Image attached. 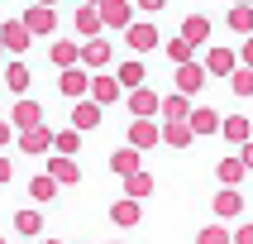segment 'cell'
I'll return each mask as SVG.
<instances>
[{"instance_id":"obj_1","label":"cell","mask_w":253,"mask_h":244,"mask_svg":"<svg viewBox=\"0 0 253 244\" xmlns=\"http://www.w3.org/2000/svg\"><path fill=\"white\" fill-rule=\"evenodd\" d=\"M177 39H182L186 48H206V43H211V19H206V14H186Z\"/></svg>"},{"instance_id":"obj_2","label":"cell","mask_w":253,"mask_h":244,"mask_svg":"<svg viewBox=\"0 0 253 244\" xmlns=\"http://www.w3.org/2000/svg\"><path fill=\"white\" fill-rule=\"evenodd\" d=\"M201 67H206V77H229V72L239 67V53L234 48H206V62Z\"/></svg>"},{"instance_id":"obj_3","label":"cell","mask_w":253,"mask_h":244,"mask_svg":"<svg viewBox=\"0 0 253 244\" xmlns=\"http://www.w3.org/2000/svg\"><path fill=\"white\" fill-rule=\"evenodd\" d=\"M100 24H115V29H129L134 24V5L129 0H100Z\"/></svg>"},{"instance_id":"obj_4","label":"cell","mask_w":253,"mask_h":244,"mask_svg":"<svg viewBox=\"0 0 253 244\" xmlns=\"http://www.w3.org/2000/svg\"><path fill=\"white\" fill-rule=\"evenodd\" d=\"M201 86H206V67H201V62H177V91L191 100Z\"/></svg>"},{"instance_id":"obj_5","label":"cell","mask_w":253,"mask_h":244,"mask_svg":"<svg viewBox=\"0 0 253 244\" xmlns=\"http://www.w3.org/2000/svg\"><path fill=\"white\" fill-rule=\"evenodd\" d=\"M129 110H134V120H153L158 115V91L153 86H134L129 91Z\"/></svg>"},{"instance_id":"obj_6","label":"cell","mask_w":253,"mask_h":244,"mask_svg":"<svg viewBox=\"0 0 253 244\" xmlns=\"http://www.w3.org/2000/svg\"><path fill=\"white\" fill-rule=\"evenodd\" d=\"M158 134H163V125H153V120H134V125H129V148H153L158 144Z\"/></svg>"},{"instance_id":"obj_7","label":"cell","mask_w":253,"mask_h":244,"mask_svg":"<svg viewBox=\"0 0 253 244\" xmlns=\"http://www.w3.org/2000/svg\"><path fill=\"white\" fill-rule=\"evenodd\" d=\"M125 39H129L134 53H153V48H158V24H129Z\"/></svg>"},{"instance_id":"obj_8","label":"cell","mask_w":253,"mask_h":244,"mask_svg":"<svg viewBox=\"0 0 253 244\" xmlns=\"http://www.w3.org/2000/svg\"><path fill=\"white\" fill-rule=\"evenodd\" d=\"M211 211L225 215V220H234V215H244V196L234 192V187H220V192H215V201H211Z\"/></svg>"},{"instance_id":"obj_9","label":"cell","mask_w":253,"mask_h":244,"mask_svg":"<svg viewBox=\"0 0 253 244\" xmlns=\"http://www.w3.org/2000/svg\"><path fill=\"white\" fill-rule=\"evenodd\" d=\"M186 129H191V134H220V115H215L211 105H196V110L186 115Z\"/></svg>"},{"instance_id":"obj_10","label":"cell","mask_w":253,"mask_h":244,"mask_svg":"<svg viewBox=\"0 0 253 244\" xmlns=\"http://www.w3.org/2000/svg\"><path fill=\"white\" fill-rule=\"evenodd\" d=\"M220 134H225L229 144H244L253 134V125H249V115H220Z\"/></svg>"},{"instance_id":"obj_11","label":"cell","mask_w":253,"mask_h":244,"mask_svg":"<svg viewBox=\"0 0 253 244\" xmlns=\"http://www.w3.org/2000/svg\"><path fill=\"white\" fill-rule=\"evenodd\" d=\"M100 125V105L96 100H77V110H72V129L82 134V129H96Z\"/></svg>"},{"instance_id":"obj_12","label":"cell","mask_w":253,"mask_h":244,"mask_svg":"<svg viewBox=\"0 0 253 244\" xmlns=\"http://www.w3.org/2000/svg\"><path fill=\"white\" fill-rule=\"evenodd\" d=\"M158 110H163V120H186L191 115V100L182 91H172V96H158Z\"/></svg>"},{"instance_id":"obj_13","label":"cell","mask_w":253,"mask_h":244,"mask_svg":"<svg viewBox=\"0 0 253 244\" xmlns=\"http://www.w3.org/2000/svg\"><path fill=\"white\" fill-rule=\"evenodd\" d=\"M53 24H57V19H53L48 5H34V10L24 14V29H29V34H53Z\"/></svg>"},{"instance_id":"obj_14","label":"cell","mask_w":253,"mask_h":244,"mask_svg":"<svg viewBox=\"0 0 253 244\" xmlns=\"http://www.w3.org/2000/svg\"><path fill=\"white\" fill-rule=\"evenodd\" d=\"M158 139H163V144H172V148H186V144L196 139V134L186 129V120H168V125H163V134H158Z\"/></svg>"},{"instance_id":"obj_15","label":"cell","mask_w":253,"mask_h":244,"mask_svg":"<svg viewBox=\"0 0 253 244\" xmlns=\"http://www.w3.org/2000/svg\"><path fill=\"white\" fill-rule=\"evenodd\" d=\"M110 168L120 172V177H134V172H143V168H139V148H115V153H110Z\"/></svg>"},{"instance_id":"obj_16","label":"cell","mask_w":253,"mask_h":244,"mask_svg":"<svg viewBox=\"0 0 253 244\" xmlns=\"http://www.w3.org/2000/svg\"><path fill=\"white\" fill-rule=\"evenodd\" d=\"M91 100H96V105H115V100H120V82H115V77H96V82H91Z\"/></svg>"},{"instance_id":"obj_17","label":"cell","mask_w":253,"mask_h":244,"mask_svg":"<svg viewBox=\"0 0 253 244\" xmlns=\"http://www.w3.org/2000/svg\"><path fill=\"white\" fill-rule=\"evenodd\" d=\"M115 82H120V91H134V86H143V62H120Z\"/></svg>"},{"instance_id":"obj_18","label":"cell","mask_w":253,"mask_h":244,"mask_svg":"<svg viewBox=\"0 0 253 244\" xmlns=\"http://www.w3.org/2000/svg\"><path fill=\"white\" fill-rule=\"evenodd\" d=\"M110 220H115V225H139V201H115V206H110Z\"/></svg>"},{"instance_id":"obj_19","label":"cell","mask_w":253,"mask_h":244,"mask_svg":"<svg viewBox=\"0 0 253 244\" xmlns=\"http://www.w3.org/2000/svg\"><path fill=\"white\" fill-rule=\"evenodd\" d=\"M77 62H91V67H105V62H110V43L91 39V43L82 48V57H77Z\"/></svg>"},{"instance_id":"obj_20","label":"cell","mask_w":253,"mask_h":244,"mask_svg":"<svg viewBox=\"0 0 253 244\" xmlns=\"http://www.w3.org/2000/svg\"><path fill=\"white\" fill-rule=\"evenodd\" d=\"M215 177H220L225 187H239V182H244V163H239V158H220V168H215Z\"/></svg>"},{"instance_id":"obj_21","label":"cell","mask_w":253,"mask_h":244,"mask_svg":"<svg viewBox=\"0 0 253 244\" xmlns=\"http://www.w3.org/2000/svg\"><path fill=\"white\" fill-rule=\"evenodd\" d=\"M229 29L234 34H253V5H229Z\"/></svg>"},{"instance_id":"obj_22","label":"cell","mask_w":253,"mask_h":244,"mask_svg":"<svg viewBox=\"0 0 253 244\" xmlns=\"http://www.w3.org/2000/svg\"><path fill=\"white\" fill-rule=\"evenodd\" d=\"M29 148V153H43V148H48V144H53V134H48V129L43 125H34V129H24V139H19Z\"/></svg>"},{"instance_id":"obj_23","label":"cell","mask_w":253,"mask_h":244,"mask_svg":"<svg viewBox=\"0 0 253 244\" xmlns=\"http://www.w3.org/2000/svg\"><path fill=\"white\" fill-rule=\"evenodd\" d=\"M125 187H129V201H143L153 192V177H148V172H134V177H125Z\"/></svg>"},{"instance_id":"obj_24","label":"cell","mask_w":253,"mask_h":244,"mask_svg":"<svg viewBox=\"0 0 253 244\" xmlns=\"http://www.w3.org/2000/svg\"><path fill=\"white\" fill-rule=\"evenodd\" d=\"M77 29H82L86 39H96V29H100V14H96V5H82V10H77Z\"/></svg>"},{"instance_id":"obj_25","label":"cell","mask_w":253,"mask_h":244,"mask_svg":"<svg viewBox=\"0 0 253 244\" xmlns=\"http://www.w3.org/2000/svg\"><path fill=\"white\" fill-rule=\"evenodd\" d=\"M229 86H234V96H253V67H234Z\"/></svg>"},{"instance_id":"obj_26","label":"cell","mask_w":253,"mask_h":244,"mask_svg":"<svg viewBox=\"0 0 253 244\" xmlns=\"http://www.w3.org/2000/svg\"><path fill=\"white\" fill-rule=\"evenodd\" d=\"M48 177H53V182H77L82 172H77V163H72V158H53V172H48Z\"/></svg>"},{"instance_id":"obj_27","label":"cell","mask_w":253,"mask_h":244,"mask_svg":"<svg viewBox=\"0 0 253 244\" xmlns=\"http://www.w3.org/2000/svg\"><path fill=\"white\" fill-rule=\"evenodd\" d=\"M62 91H67V96H86V91H91L86 72H62Z\"/></svg>"},{"instance_id":"obj_28","label":"cell","mask_w":253,"mask_h":244,"mask_svg":"<svg viewBox=\"0 0 253 244\" xmlns=\"http://www.w3.org/2000/svg\"><path fill=\"white\" fill-rule=\"evenodd\" d=\"M29 192H34V201H53L57 196V182H53V177H34Z\"/></svg>"},{"instance_id":"obj_29","label":"cell","mask_w":253,"mask_h":244,"mask_svg":"<svg viewBox=\"0 0 253 244\" xmlns=\"http://www.w3.org/2000/svg\"><path fill=\"white\" fill-rule=\"evenodd\" d=\"M196 244H229V230H225V225H206V230L196 235Z\"/></svg>"},{"instance_id":"obj_30","label":"cell","mask_w":253,"mask_h":244,"mask_svg":"<svg viewBox=\"0 0 253 244\" xmlns=\"http://www.w3.org/2000/svg\"><path fill=\"white\" fill-rule=\"evenodd\" d=\"M39 220H43L39 211H19V215H14V225L24 230V235H39Z\"/></svg>"},{"instance_id":"obj_31","label":"cell","mask_w":253,"mask_h":244,"mask_svg":"<svg viewBox=\"0 0 253 244\" xmlns=\"http://www.w3.org/2000/svg\"><path fill=\"white\" fill-rule=\"evenodd\" d=\"M53 139H57V148H62V153H77V148H82L77 129H62V134H53Z\"/></svg>"},{"instance_id":"obj_32","label":"cell","mask_w":253,"mask_h":244,"mask_svg":"<svg viewBox=\"0 0 253 244\" xmlns=\"http://www.w3.org/2000/svg\"><path fill=\"white\" fill-rule=\"evenodd\" d=\"M53 62L72 67V62H77V43H57V48H53Z\"/></svg>"},{"instance_id":"obj_33","label":"cell","mask_w":253,"mask_h":244,"mask_svg":"<svg viewBox=\"0 0 253 244\" xmlns=\"http://www.w3.org/2000/svg\"><path fill=\"white\" fill-rule=\"evenodd\" d=\"M14 120H19V125H24V129H34V125H39V110H34V105H29V100H24V105L14 110Z\"/></svg>"},{"instance_id":"obj_34","label":"cell","mask_w":253,"mask_h":244,"mask_svg":"<svg viewBox=\"0 0 253 244\" xmlns=\"http://www.w3.org/2000/svg\"><path fill=\"white\" fill-rule=\"evenodd\" d=\"M168 57H172V62H191V48H186L182 39H172L168 43Z\"/></svg>"},{"instance_id":"obj_35","label":"cell","mask_w":253,"mask_h":244,"mask_svg":"<svg viewBox=\"0 0 253 244\" xmlns=\"http://www.w3.org/2000/svg\"><path fill=\"white\" fill-rule=\"evenodd\" d=\"M24 39H29V29H19V24L5 29V43H10V48H24Z\"/></svg>"},{"instance_id":"obj_36","label":"cell","mask_w":253,"mask_h":244,"mask_svg":"<svg viewBox=\"0 0 253 244\" xmlns=\"http://www.w3.org/2000/svg\"><path fill=\"white\" fill-rule=\"evenodd\" d=\"M229 244H253V225H239L234 235H229Z\"/></svg>"},{"instance_id":"obj_37","label":"cell","mask_w":253,"mask_h":244,"mask_svg":"<svg viewBox=\"0 0 253 244\" xmlns=\"http://www.w3.org/2000/svg\"><path fill=\"white\" fill-rule=\"evenodd\" d=\"M239 163H244V172H253V139H244V148H239Z\"/></svg>"},{"instance_id":"obj_38","label":"cell","mask_w":253,"mask_h":244,"mask_svg":"<svg viewBox=\"0 0 253 244\" xmlns=\"http://www.w3.org/2000/svg\"><path fill=\"white\" fill-rule=\"evenodd\" d=\"M239 67H253V34H249V43L239 48Z\"/></svg>"},{"instance_id":"obj_39","label":"cell","mask_w":253,"mask_h":244,"mask_svg":"<svg viewBox=\"0 0 253 244\" xmlns=\"http://www.w3.org/2000/svg\"><path fill=\"white\" fill-rule=\"evenodd\" d=\"M24 82H29V72H24V67H10V86H14V91H19Z\"/></svg>"},{"instance_id":"obj_40","label":"cell","mask_w":253,"mask_h":244,"mask_svg":"<svg viewBox=\"0 0 253 244\" xmlns=\"http://www.w3.org/2000/svg\"><path fill=\"white\" fill-rule=\"evenodd\" d=\"M139 10H148V14H158V10H168V0H139Z\"/></svg>"},{"instance_id":"obj_41","label":"cell","mask_w":253,"mask_h":244,"mask_svg":"<svg viewBox=\"0 0 253 244\" xmlns=\"http://www.w3.org/2000/svg\"><path fill=\"white\" fill-rule=\"evenodd\" d=\"M0 182H10V163L5 158H0Z\"/></svg>"},{"instance_id":"obj_42","label":"cell","mask_w":253,"mask_h":244,"mask_svg":"<svg viewBox=\"0 0 253 244\" xmlns=\"http://www.w3.org/2000/svg\"><path fill=\"white\" fill-rule=\"evenodd\" d=\"M5 139H10V129H5V125H0V144H5Z\"/></svg>"},{"instance_id":"obj_43","label":"cell","mask_w":253,"mask_h":244,"mask_svg":"<svg viewBox=\"0 0 253 244\" xmlns=\"http://www.w3.org/2000/svg\"><path fill=\"white\" fill-rule=\"evenodd\" d=\"M229 5H253V0H229Z\"/></svg>"},{"instance_id":"obj_44","label":"cell","mask_w":253,"mask_h":244,"mask_svg":"<svg viewBox=\"0 0 253 244\" xmlns=\"http://www.w3.org/2000/svg\"><path fill=\"white\" fill-rule=\"evenodd\" d=\"M43 244H57V240H43Z\"/></svg>"},{"instance_id":"obj_45","label":"cell","mask_w":253,"mask_h":244,"mask_svg":"<svg viewBox=\"0 0 253 244\" xmlns=\"http://www.w3.org/2000/svg\"><path fill=\"white\" fill-rule=\"evenodd\" d=\"M43 5H53V0H43Z\"/></svg>"},{"instance_id":"obj_46","label":"cell","mask_w":253,"mask_h":244,"mask_svg":"<svg viewBox=\"0 0 253 244\" xmlns=\"http://www.w3.org/2000/svg\"><path fill=\"white\" fill-rule=\"evenodd\" d=\"M91 5H100V0H91Z\"/></svg>"},{"instance_id":"obj_47","label":"cell","mask_w":253,"mask_h":244,"mask_svg":"<svg viewBox=\"0 0 253 244\" xmlns=\"http://www.w3.org/2000/svg\"><path fill=\"white\" fill-rule=\"evenodd\" d=\"M0 244H5V240H0Z\"/></svg>"}]
</instances>
